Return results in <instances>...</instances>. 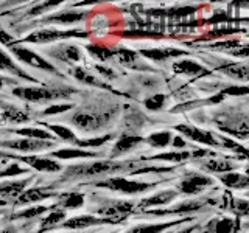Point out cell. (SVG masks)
I'll list each match as a JSON object with an SVG mask.
<instances>
[{
    "label": "cell",
    "instance_id": "obj_1",
    "mask_svg": "<svg viewBox=\"0 0 249 233\" xmlns=\"http://www.w3.org/2000/svg\"><path fill=\"white\" fill-rule=\"evenodd\" d=\"M129 163L124 162H112V160H103V162H93L86 163V165H73L69 166L66 171V177H90L98 174H107V173H117V171L124 169Z\"/></svg>",
    "mask_w": 249,
    "mask_h": 233
},
{
    "label": "cell",
    "instance_id": "obj_2",
    "mask_svg": "<svg viewBox=\"0 0 249 233\" xmlns=\"http://www.w3.org/2000/svg\"><path fill=\"white\" fill-rule=\"evenodd\" d=\"M97 186L112 190V191H119V193H124V194H136V193H143L146 190L153 188L154 183L129 181V179H123V177H114V179H109V181H105V182H98Z\"/></svg>",
    "mask_w": 249,
    "mask_h": 233
},
{
    "label": "cell",
    "instance_id": "obj_3",
    "mask_svg": "<svg viewBox=\"0 0 249 233\" xmlns=\"http://www.w3.org/2000/svg\"><path fill=\"white\" fill-rule=\"evenodd\" d=\"M14 95L27 101H52V100H61L67 95L62 90L54 89H45V87H22L16 89Z\"/></svg>",
    "mask_w": 249,
    "mask_h": 233
},
{
    "label": "cell",
    "instance_id": "obj_4",
    "mask_svg": "<svg viewBox=\"0 0 249 233\" xmlns=\"http://www.w3.org/2000/svg\"><path fill=\"white\" fill-rule=\"evenodd\" d=\"M11 50L14 53V56L19 61L25 62V64H28L31 67H36V68H41V70H45V72L56 73V68H54L49 61H45L42 56H39L37 53L25 49V47H16L14 45V47H11Z\"/></svg>",
    "mask_w": 249,
    "mask_h": 233
},
{
    "label": "cell",
    "instance_id": "obj_5",
    "mask_svg": "<svg viewBox=\"0 0 249 233\" xmlns=\"http://www.w3.org/2000/svg\"><path fill=\"white\" fill-rule=\"evenodd\" d=\"M54 143L45 142V140H33V138H20V140H10V142H3L2 146L10 148V150L22 151V152H37L45 151L52 148Z\"/></svg>",
    "mask_w": 249,
    "mask_h": 233
},
{
    "label": "cell",
    "instance_id": "obj_6",
    "mask_svg": "<svg viewBox=\"0 0 249 233\" xmlns=\"http://www.w3.org/2000/svg\"><path fill=\"white\" fill-rule=\"evenodd\" d=\"M72 36H88V33H80L78 30H67V31H61V30H41V31H35L33 34L27 37L28 42H53L58 41L62 37H72Z\"/></svg>",
    "mask_w": 249,
    "mask_h": 233
},
{
    "label": "cell",
    "instance_id": "obj_7",
    "mask_svg": "<svg viewBox=\"0 0 249 233\" xmlns=\"http://www.w3.org/2000/svg\"><path fill=\"white\" fill-rule=\"evenodd\" d=\"M72 123L78 129L83 131H97L98 128H103L107 123V118L105 115H95V114H86L78 112L72 116Z\"/></svg>",
    "mask_w": 249,
    "mask_h": 233
},
{
    "label": "cell",
    "instance_id": "obj_8",
    "mask_svg": "<svg viewBox=\"0 0 249 233\" xmlns=\"http://www.w3.org/2000/svg\"><path fill=\"white\" fill-rule=\"evenodd\" d=\"M209 185H212V179L210 177L201 176V174H189L181 183H179V190L185 194H196Z\"/></svg>",
    "mask_w": 249,
    "mask_h": 233
},
{
    "label": "cell",
    "instance_id": "obj_9",
    "mask_svg": "<svg viewBox=\"0 0 249 233\" xmlns=\"http://www.w3.org/2000/svg\"><path fill=\"white\" fill-rule=\"evenodd\" d=\"M111 219H101V217H95L90 215H83V216H75L70 217V219L62 222V227L66 229H72V230H81V229H88L92 225H98V224H111Z\"/></svg>",
    "mask_w": 249,
    "mask_h": 233
},
{
    "label": "cell",
    "instance_id": "obj_10",
    "mask_svg": "<svg viewBox=\"0 0 249 233\" xmlns=\"http://www.w3.org/2000/svg\"><path fill=\"white\" fill-rule=\"evenodd\" d=\"M176 129L179 132H182L185 137H189L190 140H195V142H198V143L209 145V146L218 145V140L212 135V132H209V131H202V129L190 128V126H178Z\"/></svg>",
    "mask_w": 249,
    "mask_h": 233
},
{
    "label": "cell",
    "instance_id": "obj_11",
    "mask_svg": "<svg viewBox=\"0 0 249 233\" xmlns=\"http://www.w3.org/2000/svg\"><path fill=\"white\" fill-rule=\"evenodd\" d=\"M22 162H25L31 168H36L37 171H47V173H56L61 169L58 162L47 157H39V155H31V157H20Z\"/></svg>",
    "mask_w": 249,
    "mask_h": 233
},
{
    "label": "cell",
    "instance_id": "obj_12",
    "mask_svg": "<svg viewBox=\"0 0 249 233\" xmlns=\"http://www.w3.org/2000/svg\"><path fill=\"white\" fill-rule=\"evenodd\" d=\"M52 53L56 58L66 61V62H78V61L81 59V50H80V47L72 45V44L58 45Z\"/></svg>",
    "mask_w": 249,
    "mask_h": 233
},
{
    "label": "cell",
    "instance_id": "obj_13",
    "mask_svg": "<svg viewBox=\"0 0 249 233\" xmlns=\"http://www.w3.org/2000/svg\"><path fill=\"white\" fill-rule=\"evenodd\" d=\"M131 208H132V205L131 204H117V205H107V207H105V208H100L98 210V215H103V216H106V219H111L112 222H114V219L115 221H120L122 217H124L126 216L129 212H131Z\"/></svg>",
    "mask_w": 249,
    "mask_h": 233
},
{
    "label": "cell",
    "instance_id": "obj_14",
    "mask_svg": "<svg viewBox=\"0 0 249 233\" xmlns=\"http://www.w3.org/2000/svg\"><path fill=\"white\" fill-rule=\"evenodd\" d=\"M0 70H3V72H8L11 75H16V76H20V78H25V80H30L33 81V78H31L25 70H22L16 62L8 56V54L0 50Z\"/></svg>",
    "mask_w": 249,
    "mask_h": 233
},
{
    "label": "cell",
    "instance_id": "obj_15",
    "mask_svg": "<svg viewBox=\"0 0 249 233\" xmlns=\"http://www.w3.org/2000/svg\"><path fill=\"white\" fill-rule=\"evenodd\" d=\"M175 198H176V191L175 190L159 191V193H156L154 196L143 199L142 200V207H160V205H167Z\"/></svg>",
    "mask_w": 249,
    "mask_h": 233
},
{
    "label": "cell",
    "instance_id": "obj_16",
    "mask_svg": "<svg viewBox=\"0 0 249 233\" xmlns=\"http://www.w3.org/2000/svg\"><path fill=\"white\" fill-rule=\"evenodd\" d=\"M145 58L153 59V61H167L168 58H176L184 54L182 50H176V49H154V50H142L140 51Z\"/></svg>",
    "mask_w": 249,
    "mask_h": 233
},
{
    "label": "cell",
    "instance_id": "obj_17",
    "mask_svg": "<svg viewBox=\"0 0 249 233\" xmlns=\"http://www.w3.org/2000/svg\"><path fill=\"white\" fill-rule=\"evenodd\" d=\"M173 68L176 70L178 73H184V75H204L207 73L204 67L199 66L198 62H195L192 59H182L176 62V64H173Z\"/></svg>",
    "mask_w": 249,
    "mask_h": 233
},
{
    "label": "cell",
    "instance_id": "obj_18",
    "mask_svg": "<svg viewBox=\"0 0 249 233\" xmlns=\"http://www.w3.org/2000/svg\"><path fill=\"white\" fill-rule=\"evenodd\" d=\"M142 142V137L139 135H123L119 142L115 143L114 150H112V154L117 155V154H124V152H129L131 150H134V148Z\"/></svg>",
    "mask_w": 249,
    "mask_h": 233
},
{
    "label": "cell",
    "instance_id": "obj_19",
    "mask_svg": "<svg viewBox=\"0 0 249 233\" xmlns=\"http://www.w3.org/2000/svg\"><path fill=\"white\" fill-rule=\"evenodd\" d=\"M88 13L84 11H66V13H61L56 16H52V17L47 19V22H54V23H75V22H80L83 20Z\"/></svg>",
    "mask_w": 249,
    "mask_h": 233
},
{
    "label": "cell",
    "instance_id": "obj_20",
    "mask_svg": "<svg viewBox=\"0 0 249 233\" xmlns=\"http://www.w3.org/2000/svg\"><path fill=\"white\" fill-rule=\"evenodd\" d=\"M28 181H13V182H5L0 185V194L2 196H20L22 190L25 188Z\"/></svg>",
    "mask_w": 249,
    "mask_h": 233
},
{
    "label": "cell",
    "instance_id": "obj_21",
    "mask_svg": "<svg viewBox=\"0 0 249 233\" xmlns=\"http://www.w3.org/2000/svg\"><path fill=\"white\" fill-rule=\"evenodd\" d=\"M53 193H44L41 190H30L22 193L19 196V202L20 204H31V202H37V200H44L47 198H52Z\"/></svg>",
    "mask_w": 249,
    "mask_h": 233
},
{
    "label": "cell",
    "instance_id": "obj_22",
    "mask_svg": "<svg viewBox=\"0 0 249 233\" xmlns=\"http://www.w3.org/2000/svg\"><path fill=\"white\" fill-rule=\"evenodd\" d=\"M52 155L59 159H81V157H97L95 152L90 151H83V150H61L53 152Z\"/></svg>",
    "mask_w": 249,
    "mask_h": 233
},
{
    "label": "cell",
    "instance_id": "obj_23",
    "mask_svg": "<svg viewBox=\"0 0 249 233\" xmlns=\"http://www.w3.org/2000/svg\"><path fill=\"white\" fill-rule=\"evenodd\" d=\"M171 138H173V134L165 131V132H156V134H151L146 138V142L154 148H163L171 142Z\"/></svg>",
    "mask_w": 249,
    "mask_h": 233
},
{
    "label": "cell",
    "instance_id": "obj_24",
    "mask_svg": "<svg viewBox=\"0 0 249 233\" xmlns=\"http://www.w3.org/2000/svg\"><path fill=\"white\" fill-rule=\"evenodd\" d=\"M221 181L231 188H246L248 186V177L241 174H224L221 176Z\"/></svg>",
    "mask_w": 249,
    "mask_h": 233
},
{
    "label": "cell",
    "instance_id": "obj_25",
    "mask_svg": "<svg viewBox=\"0 0 249 233\" xmlns=\"http://www.w3.org/2000/svg\"><path fill=\"white\" fill-rule=\"evenodd\" d=\"M112 53H114V56H117V59H119L122 64H124V66L136 64L137 59H139V54L136 51H132V50H128V49L112 50Z\"/></svg>",
    "mask_w": 249,
    "mask_h": 233
},
{
    "label": "cell",
    "instance_id": "obj_26",
    "mask_svg": "<svg viewBox=\"0 0 249 233\" xmlns=\"http://www.w3.org/2000/svg\"><path fill=\"white\" fill-rule=\"evenodd\" d=\"M18 134L27 137V138H33V140H45V142H49L52 138V134L47 131H42V129H31V128H23V129H19L16 131Z\"/></svg>",
    "mask_w": 249,
    "mask_h": 233
},
{
    "label": "cell",
    "instance_id": "obj_27",
    "mask_svg": "<svg viewBox=\"0 0 249 233\" xmlns=\"http://www.w3.org/2000/svg\"><path fill=\"white\" fill-rule=\"evenodd\" d=\"M201 204L199 202H190V204H181L175 208H170V210H156V212H148L150 215H168V213H184V212H192V210H196L199 208Z\"/></svg>",
    "mask_w": 249,
    "mask_h": 233
},
{
    "label": "cell",
    "instance_id": "obj_28",
    "mask_svg": "<svg viewBox=\"0 0 249 233\" xmlns=\"http://www.w3.org/2000/svg\"><path fill=\"white\" fill-rule=\"evenodd\" d=\"M88 50L90 51L93 58H97L100 61H107V59H111V56H114L112 50L107 49L105 45H89Z\"/></svg>",
    "mask_w": 249,
    "mask_h": 233
},
{
    "label": "cell",
    "instance_id": "obj_29",
    "mask_svg": "<svg viewBox=\"0 0 249 233\" xmlns=\"http://www.w3.org/2000/svg\"><path fill=\"white\" fill-rule=\"evenodd\" d=\"M84 204V196L81 193H70L62 199V207L66 208H80Z\"/></svg>",
    "mask_w": 249,
    "mask_h": 233
},
{
    "label": "cell",
    "instance_id": "obj_30",
    "mask_svg": "<svg viewBox=\"0 0 249 233\" xmlns=\"http://www.w3.org/2000/svg\"><path fill=\"white\" fill-rule=\"evenodd\" d=\"M175 225V222H167V224H154V225H143V227H136L129 230L128 233H160L165 229Z\"/></svg>",
    "mask_w": 249,
    "mask_h": 233
},
{
    "label": "cell",
    "instance_id": "obj_31",
    "mask_svg": "<svg viewBox=\"0 0 249 233\" xmlns=\"http://www.w3.org/2000/svg\"><path fill=\"white\" fill-rule=\"evenodd\" d=\"M73 75H75V78H76V80H80V81H83V83H86V84H90V85H97V87H106V85H105L103 83H100V81L97 80L95 76L89 75L88 72H86L84 68H75Z\"/></svg>",
    "mask_w": 249,
    "mask_h": 233
},
{
    "label": "cell",
    "instance_id": "obj_32",
    "mask_svg": "<svg viewBox=\"0 0 249 233\" xmlns=\"http://www.w3.org/2000/svg\"><path fill=\"white\" fill-rule=\"evenodd\" d=\"M64 217H66V213L62 212V210H59V212H52L49 216L42 219V229L54 227L56 224H61L62 221H64Z\"/></svg>",
    "mask_w": 249,
    "mask_h": 233
},
{
    "label": "cell",
    "instance_id": "obj_33",
    "mask_svg": "<svg viewBox=\"0 0 249 233\" xmlns=\"http://www.w3.org/2000/svg\"><path fill=\"white\" fill-rule=\"evenodd\" d=\"M47 207H31V208H27V210H22V212L16 213V219H30V217H37L41 216L42 213L47 212Z\"/></svg>",
    "mask_w": 249,
    "mask_h": 233
},
{
    "label": "cell",
    "instance_id": "obj_34",
    "mask_svg": "<svg viewBox=\"0 0 249 233\" xmlns=\"http://www.w3.org/2000/svg\"><path fill=\"white\" fill-rule=\"evenodd\" d=\"M209 171H218V173H224V171H231L233 169V165L229 162L224 160H210L204 165Z\"/></svg>",
    "mask_w": 249,
    "mask_h": 233
},
{
    "label": "cell",
    "instance_id": "obj_35",
    "mask_svg": "<svg viewBox=\"0 0 249 233\" xmlns=\"http://www.w3.org/2000/svg\"><path fill=\"white\" fill-rule=\"evenodd\" d=\"M49 129L53 131L56 135H59L62 140H66V142H75V140H76L73 132L70 129H67V128H64V126H56V124H52V126H50V124H49Z\"/></svg>",
    "mask_w": 249,
    "mask_h": 233
},
{
    "label": "cell",
    "instance_id": "obj_36",
    "mask_svg": "<svg viewBox=\"0 0 249 233\" xmlns=\"http://www.w3.org/2000/svg\"><path fill=\"white\" fill-rule=\"evenodd\" d=\"M165 100H167L165 95H162V93H156V95H153L150 100L145 101V104L150 111H159V109L163 106V103H165Z\"/></svg>",
    "mask_w": 249,
    "mask_h": 233
},
{
    "label": "cell",
    "instance_id": "obj_37",
    "mask_svg": "<svg viewBox=\"0 0 249 233\" xmlns=\"http://www.w3.org/2000/svg\"><path fill=\"white\" fill-rule=\"evenodd\" d=\"M189 152H170V154H160L158 155L156 159H160V160H170V162H181L189 159Z\"/></svg>",
    "mask_w": 249,
    "mask_h": 233
},
{
    "label": "cell",
    "instance_id": "obj_38",
    "mask_svg": "<svg viewBox=\"0 0 249 233\" xmlns=\"http://www.w3.org/2000/svg\"><path fill=\"white\" fill-rule=\"evenodd\" d=\"M233 227V221L229 219V217H224V219L218 221L215 225V232L216 233H231Z\"/></svg>",
    "mask_w": 249,
    "mask_h": 233
},
{
    "label": "cell",
    "instance_id": "obj_39",
    "mask_svg": "<svg viewBox=\"0 0 249 233\" xmlns=\"http://www.w3.org/2000/svg\"><path fill=\"white\" fill-rule=\"evenodd\" d=\"M72 107L70 104H58V106H50V107H47L44 114L45 115H53V114H59V112H66L69 111V109Z\"/></svg>",
    "mask_w": 249,
    "mask_h": 233
},
{
    "label": "cell",
    "instance_id": "obj_40",
    "mask_svg": "<svg viewBox=\"0 0 249 233\" xmlns=\"http://www.w3.org/2000/svg\"><path fill=\"white\" fill-rule=\"evenodd\" d=\"M22 173H25V169L18 166V165H14V166H10L8 169L5 171H0V177H5V176H16V174H22Z\"/></svg>",
    "mask_w": 249,
    "mask_h": 233
},
{
    "label": "cell",
    "instance_id": "obj_41",
    "mask_svg": "<svg viewBox=\"0 0 249 233\" xmlns=\"http://www.w3.org/2000/svg\"><path fill=\"white\" fill-rule=\"evenodd\" d=\"M223 95L224 93H231V95H246L248 93V87L245 85V87H232V89H226L221 92Z\"/></svg>",
    "mask_w": 249,
    "mask_h": 233
},
{
    "label": "cell",
    "instance_id": "obj_42",
    "mask_svg": "<svg viewBox=\"0 0 249 233\" xmlns=\"http://www.w3.org/2000/svg\"><path fill=\"white\" fill-rule=\"evenodd\" d=\"M97 70H98V72L101 73V75H105L106 78H111V80H112V78H115V73L112 72V70H107L106 67H97Z\"/></svg>",
    "mask_w": 249,
    "mask_h": 233
},
{
    "label": "cell",
    "instance_id": "obj_43",
    "mask_svg": "<svg viewBox=\"0 0 249 233\" xmlns=\"http://www.w3.org/2000/svg\"><path fill=\"white\" fill-rule=\"evenodd\" d=\"M173 145L178 148H182V146H185V142L181 137H173Z\"/></svg>",
    "mask_w": 249,
    "mask_h": 233
},
{
    "label": "cell",
    "instance_id": "obj_44",
    "mask_svg": "<svg viewBox=\"0 0 249 233\" xmlns=\"http://www.w3.org/2000/svg\"><path fill=\"white\" fill-rule=\"evenodd\" d=\"M0 233H16L14 229H5L3 232H0Z\"/></svg>",
    "mask_w": 249,
    "mask_h": 233
},
{
    "label": "cell",
    "instance_id": "obj_45",
    "mask_svg": "<svg viewBox=\"0 0 249 233\" xmlns=\"http://www.w3.org/2000/svg\"><path fill=\"white\" fill-rule=\"evenodd\" d=\"M179 233H192V229H187V230H182V232H179Z\"/></svg>",
    "mask_w": 249,
    "mask_h": 233
},
{
    "label": "cell",
    "instance_id": "obj_46",
    "mask_svg": "<svg viewBox=\"0 0 249 233\" xmlns=\"http://www.w3.org/2000/svg\"><path fill=\"white\" fill-rule=\"evenodd\" d=\"M2 87H3V80L0 78V89H2Z\"/></svg>",
    "mask_w": 249,
    "mask_h": 233
},
{
    "label": "cell",
    "instance_id": "obj_47",
    "mask_svg": "<svg viewBox=\"0 0 249 233\" xmlns=\"http://www.w3.org/2000/svg\"><path fill=\"white\" fill-rule=\"evenodd\" d=\"M76 233H80V232H76Z\"/></svg>",
    "mask_w": 249,
    "mask_h": 233
}]
</instances>
